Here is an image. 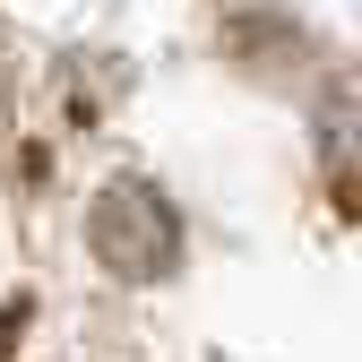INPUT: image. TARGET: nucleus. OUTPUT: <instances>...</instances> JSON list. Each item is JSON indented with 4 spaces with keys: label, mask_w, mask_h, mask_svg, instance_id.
Returning a JSON list of instances; mask_svg holds the SVG:
<instances>
[{
    "label": "nucleus",
    "mask_w": 362,
    "mask_h": 362,
    "mask_svg": "<svg viewBox=\"0 0 362 362\" xmlns=\"http://www.w3.org/2000/svg\"><path fill=\"white\" fill-rule=\"evenodd\" d=\"M173 207H164V190L156 181H112V190L95 199V259L112 267V276H164L173 267Z\"/></svg>",
    "instance_id": "obj_1"
},
{
    "label": "nucleus",
    "mask_w": 362,
    "mask_h": 362,
    "mask_svg": "<svg viewBox=\"0 0 362 362\" xmlns=\"http://www.w3.org/2000/svg\"><path fill=\"white\" fill-rule=\"evenodd\" d=\"M320 164H328L337 190L362 207V69H345L320 95Z\"/></svg>",
    "instance_id": "obj_2"
}]
</instances>
